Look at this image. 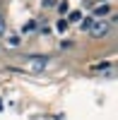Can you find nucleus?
<instances>
[{
    "label": "nucleus",
    "instance_id": "obj_1",
    "mask_svg": "<svg viewBox=\"0 0 118 120\" xmlns=\"http://www.w3.org/2000/svg\"><path fill=\"white\" fill-rule=\"evenodd\" d=\"M89 34H92L94 38H101V36L109 34V24H106V22H94L92 29H89Z\"/></svg>",
    "mask_w": 118,
    "mask_h": 120
},
{
    "label": "nucleus",
    "instance_id": "obj_2",
    "mask_svg": "<svg viewBox=\"0 0 118 120\" xmlns=\"http://www.w3.org/2000/svg\"><path fill=\"white\" fill-rule=\"evenodd\" d=\"M46 58H29V70L31 72H41V70H46Z\"/></svg>",
    "mask_w": 118,
    "mask_h": 120
},
{
    "label": "nucleus",
    "instance_id": "obj_3",
    "mask_svg": "<svg viewBox=\"0 0 118 120\" xmlns=\"http://www.w3.org/2000/svg\"><path fill=\"white\" fill-rule=\"evenodd\" d=\"M109 12H111V7H109V5H96V7H94V15H96V17H101V15L106 17Z\"/></svg>",
    "mask_w": 118,
    "mask_h": 120
},
{
    "label": "nucleus",
    "instance_id": "obj_4",
    "mask_svg": "<svg viewBox=\"0 0 118 120\" xmlns=\"http://www.w3.org/2000/svg\"><path fill=\"white\" fill-rule=\"evenodd\" d=\"M80 24H82V31H89V29H92V19H80Z\"/></svg>",
    "mask_w": 118,
    "mask_h": 120
},
{
    "label": "nucleus",
    "instance_id": "obj_5",
    "mask_svg": "<svg viewBox=\"0 0 118 120\" xmlns=\"http://www.w3.org/2000/svg\"><path fill=\"white\" fill-rule=\"evenodd\" d=\"M55 29H58V31H67V22H65V19H60V22L55 24Z\"/></svg>",
    "mask_w": 118,
    "mask_h": 120
},
{
    "label": "nucleus",
    "instance_id": "obj_6",
    "mask_svg": "<svg viewBox=\"0 0 118 120\" xmlns=\"http://www.w3.org/2000/svg\"><path fill=\"white\" fill-rule=\"evenodd\" d=\"M111 67V63H101V65H96L94 70H96V72H104V70H109Z\"/></svg>",
    "mask_w": 118,
    "mask_h": 120
},
{
    "label": "nucleus",
    "instance_id": "obj_7",
    "mask_svg": "<svg viewBox=\"0 0 118 120\" xmlns=\"http://www.w3.org/2000/svg\"><path fill=\"white\" fill-rule=\"evenodd\" d=\"M34 26H36V22H27V24L22 26V31L27 34V31H31V29H34Z\"/></svg>",
    "mask_w": 118,
    "mask_h": 120
},
{
    "label": "nucleus",
    "instance_id": "obj_8",
    "mask_svg": "<svg viewBox=\"0 0 118 120\" xmlns=\"http://www.w3.org/2000/svg\"><path fill=\"white\" fill-rule=\"evenodd\" d=\"M67 10H70V7H67V3H60V5H58V12H60V15H65Z\"/></svg>",
    "mask_w": 118,
    "mask_h": 120
},
{
    "label": "nucleus",
    "instance_id": "obj_9",
    "mask_svg": "<svg viewBox=\"0 0 118 120\" xmlns=\"http://www.w3.org/2000/svg\"><path fill=\"white\" fill-rule=\"evenodd\" d=\"M80 19H82L80 12H70V22H80Z\"/></svg>",
    "mask_w": 118,
    "mask_h": 120
},
{
    "label": "nucleus",
    "instance_id": "obj_10",
    "mask_svg": "<svg viewBox=\"0 0 118 120\" xmlns=\"http://www.w3.org/2000/svg\"><path fill=\"white\" fill-rule=\"evenodd\" d=\"M5 34V19H3V15H0V36Z\"/></svg>",
    "mask_w": 118,
    "mask_h": 120
},
{
    "label": "nucleus",
    "instance_id": "obj_11",
    "mask_svg": "<svg viewBox=\"0 0 118 120\" xmlns=\"http://www.w3.org/2000/svg\"><path fill=\"white\" fill-rule=\"evenodd\" d=\"M0 108H3V101H0Z\"/></svg>",
    "mask_w": 118,
    "mask_h": 120
}]
</instances>
